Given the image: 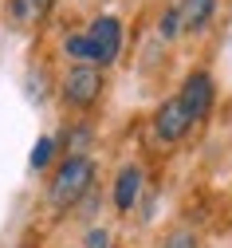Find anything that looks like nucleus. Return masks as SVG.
Segmentation results:
<instances>
[{
	"label": "nucleus",
	"mask_w": 232,
	"mask_h": 248,
	"mask_svg": "<svg viewBox=\"0 0 232 248\" xmlns=\"http://www.w3.org/2000/svg\"><path fill=\"white\" fill-rule=\"evenodd\" d=\"M91 177H94V166H91V158L87 154H67L63 158V166L55 170V177H51V205L63 213V209H75L79 201H83V193L91 189Z\"/></svg>",
	"instance_id": "obj_1"
},
{
	"label": "nucleus",
	"mask_w": 232,
	"mask_h": 248,
	"mask_svg": "<svg viewBox=\"0 0 232 248\" xmlns=\"http://www.w3.org/2000/svg\"><path fill=\"white\" fill-rule=\"evenodd\" d=\"M98 95H103V71L94 63H75L63 79V99L83 110V107H94Z\"/></svg>",
	"instance_id": "obj_2"
},
{
	"label": "nucleus",
	"mask_w": 232,
	"mask_h": 248,
	"mask_svg": "<svg viewBox=\"0 0 232 248\" xmlns=\"http://www.w3.org/2000/svg\"><path fill=\"white\" fill-rule=\"evenodd\" d=\"M181 107L189 110V118L193 122H201L209 110H213V99H217V83H213V75L209 71H189L185 75V83H181Z\"/></svg>",
	"instance_id": "obj_3"
},
{
	"label": "nucleus",
	"mask_w": 232,
	"mask_h": 248,
	"mask_svg": "<svg viewBox=\"0 0 232 248\" xmlns=\"http://www.w3.org/2000/svg\"><path fill=\"white\" fill-rule=\"evenodd\" d=\"M189 126H193V118H189V110L181 107L177 95L165 99V103L157 107V114H154V134H157L161 142H181V138L189 134Z\"/></svg>",
	"instance_id": "obj_4"
},
{
	"label": "nucleus",
	"mask_w": 232,
	"mask_h": 248,
	"mask_svg": "<svg viewBox=\"0 0 232 248\" xmlns=\"http://www.w3.org/2000/svg\"><path fill=\"white\" fill-rule=\"evenodd\" d=\"M91 44H94V51H98V63H114L118 59V51H122V24L114 20V16H98V20H91Z\"/></svg>",
	"instance_id": "obj_5"
},
{
	"label": "nucleus",
	"mask_w": 232,
	"mask_h": 248,
	"mask_svg": "<svg viewBox=\"0 0 232 248\" xmlns=\"http://www.w3.org/2000/svg\"><path fill=\"white\" fill-rule=\"evenodd\" d=\"M55 8V0H8L4 4V20L12 28H36L47 20V12Z\"/></svg>",
	"instance_id": "obj_6"
},
{
	"label": "nucleus",
	"mask_w": 232,
	"mask_h": 248,
	"mask_svg": "<svg viewBox=\"0 0 232 248\" xmlns=\"http://www.w3.org/2000/svg\"><path fill=\"white\" fill-rule=\"evenodd\" d=\"M138 193H142V170L138 166H126L118 173V181H114V209L118 213H130L134 201H138Z\"/></svg>",
	"instance_id": "obj_7"
},
{
	"label": "nucleus",
	"mask_w": 232,
	"mask_h": 248,
	"mask_svg": "<svg viewBox=\"0 0 232 248\" xmlns=\"http://www.w3.org/2000/svg\"><path fill=\"white\" fill-rule=\"evenodd\" d=\"M181 28L185 32H205L213 24V12H217V0H181Z\"/></svg>",
	"instance_id": "obj_8"
},
{
	"label": "nucleus",
	"mask_w": 232,
	"mask_h": 248,
	"mask_svg": "<svg viewBox=\"0 0 232 248\" xmlns=\"http://www.w3.org/2000/svg\"><path fill=\"white\" fill-rule=\"evenodd\" d=\"M63 51H67L75 63H98V51L91 44V36H67V44H63Z\"/></svg>",
	"instance_id": "obj_9"
},
{
	"label": "nucleus",
	"mask_w": 232,
	"mask_h": 248,
	"mask_svg": "<svg viewBox=\"0 0 232 248\" xmlns=\"http://www.w3.org/2000/svg\"><path fill=\"white\" fill-rule=\"evenodd\" d=\"M51 158H55V142H51V138H40L36 150H31V170H44Z\"/></svg>",
	"instance_id": "obj_10"
},
{
	"label": "nucleus",
	"mask_w": 232,
	"mask_h": 248,
	"mask_svg": "<svg viewBox=\"0 0 232 248\" xmlns=\"http://www.w3.org/2000/svg\"><path fill=\"white\" fill-rule=\"evenodd\" d=\"M161 248H197V236L189 229H177V232H170V236L161 240Z\"/></svg>",
	"instance_id": "obj_11"
},
{
	"label": "nucleus",
	"mask_w": 232,
	"mask_h": 248,
	"mask_svg": "<svg viewBox=\"0 0 232 248\" xmlns=\"http://www.w3.org/2000/svg\"><path fill=\"white\" fill-rule=\"evenodd\" d=\"M177 32H181V12H177V8L161 12V36H165V40H173Z\"/></svg>",
	"instance_id": "obj_12"
},
{
	"label": "nucleus",
	"mask_w": 232,
	"mask_h": 248,
	"mask_svg": "<svg viewBox=\"0 0 232 248\" xmlns=\"http://www.w3.org/2000/svg\"><path fill=\"white\" fill-rule=\"evenodd\" d=\"M87 248H110V232H107V229H94V232L87 236Z\"/></svg>",
	"instance_id": "obj_13"
}]
</instances>
